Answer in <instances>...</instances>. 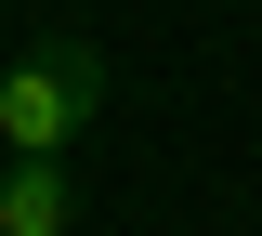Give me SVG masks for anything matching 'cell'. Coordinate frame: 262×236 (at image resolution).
<instances>
[{
    "label": "cell",
    "instance_id": "1",
    "mask_svg": "<svg viewBox=\"0 0 262 236\" xmlns=\"http://www.w3.org/2000/svg\"><path fill=\"white\" fill-rule=\"evenodd\" d=\"M92 118H105V53H92V39L13 53V79H0V144H13V158H66Z\"/></svg>",
    "mask_w": 262,
    "mask_h": 236
},
{
    "label": "cell",
    "instance_id": "2",
    "mask_svg": "<svg viewBox=\"0 0 262 236\" xmlns=\"http://www.w3.org/2000/svg\"><path fill=\"white\" fill-rule=\"evenodd\" d=\"M0 236H79V184H66V158H13V170H0Z\"/></svg>",
    "mask_w": 262,
    "mask_h": 236
}]
</instances>
